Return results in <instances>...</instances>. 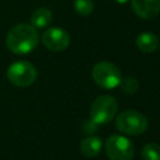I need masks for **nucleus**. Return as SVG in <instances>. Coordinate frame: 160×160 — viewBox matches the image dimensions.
<instances>
[{
	"label": "nucleus",
	"instance_id": "nucleus-1",
	"mask_svg": "<svg viewBox=\"0 0 160 160\" xmlns=\"http://www.w3.org/2000/svg\"><path fill=\"white\" fill-rule=\"evenodd\" d=\"M5 42L11 52L16 55H24L32 51L38 46L39 32L31 24L20 22L14 25L8 31Z\"/></svg>",
	"mask_w": 160,
	"mask_h": 160
},
{
	"label": "nucleus",
	"instance_id": "nucleus-2",
	"mask_svg": "<svg viewBox=\"0 0 160 160\" xmlns=\"http://www.w3.org/2000/svg\"><path fill=\"white\" fill-rule=\"evenodd\" d=\"M148 118L136 110H125L116 116V129L125 135H140L148 129Z\"/></svg>",
	"mask_w": 160,
	"mask_h": 160
},
{
	"label": "nucleus",
	"instance_id": "nucleus-3",
	"mask_svg": "<svg viewBox=\"0 0 160 160\" xmlns=\"http://www.w3.org/2000/svg\"><path fill=\"white\" fill-rule=\"evenodd\" d=\"M92 79L102 89H115L119 86L121 81V71L120 69L110 62V61H99L94 65L92 71H91Z\"/></svg>",
	"mask_w": 160,
	"mask_h": 160
},
{
	"label": "nucleus",
	"instance_id": "nucleus-4",
	"mask_svg": "<svg viewBox=\"0 0 160 160\" xmlns=\"http://www.w3.org/2000/svg\"><path fill=\"white\" fill-rule=\"evenodd\" d=\"M118 111V101L110 95H100L90 106V119L96 125H102L112 120Z\"/></svg>",
	"mask_w": 160,
	"mask_h": 160
},
{
	"label": "nucleus",
	"instance_id": "nucleus-5",
	"mask_svg": "<svg viewBox=\"0 0 160 160\" xmlns=\"http://www.w3.org/2000/svg\"><path fill=\"white\" fill-rule=\"evenodd\" d=\"M6 76L12 85L18 88H28L36 80L38 71L31 62L21 60L12 62L8 68Z\"/></svg>",
	"mask_w": 160,
	"mask_h": 160
},
{
	"label": "nucleus",
	"instance_id": "nucleus-6",
	"mask_svg": "<svg viewBox=\"0 0 160 160\" xmlns=\"http://www.w3.org/2000/svg\"><path fill=\"white\" fill-rule=\"evenodd\" d=\"M105 152L110 160H131L134 146L128 138L114 134L105 141Z\"/></svg>",
	"mask_w": 160,
	"mask_h": 160
},
{
	"label": "nucleus",
	"instance_id": "nucleus-7",
	"mask_svg": "<svg viewBox=\"0 0 160 160\" xmlns=\"http://www.w3.org/2000/svg\"><path fill=\"white\" fill-rule=\"evenodd\" d=\"M41 41L51 51H62L70 44V35L60 28H49L44 31Z\"/></svg>",
	"mask_w": 160,
	"mask_h": 160
},
{
	"label": "nucleus",
	"instance_id": "nucleus-8",
	"mask_svg": "<svg viewBox=\"0 0 160 160\" xmlns=\"http://www.w3.org/2000/svg\"><path fill=\"white\" fill-rule=\"evenodd\" d=\"M131 8L136 16L150 20L160 12V0H131Z\"/></svg>",
	"mask_w": 160,
	"mask_h": 160
},
{
	"label": "nucleus",
	"instance_id": "nucleus-9",
	"mask_svg": "<svg viewBox=\"0 0 160 160\" xmlns=\"http://www.w3.org/2000/svg\"><path fill=\"white\" fill-rule=\"evenodd\" d=\"M101 148H102V141L100 138L95 135H89L80 142V151L86 158L98 156L99 152L101 151Z\"/></svg>",
	"mask_w": 160,
	"mask_h": 160
},
{
	"label": "nucleus",
	"instance_id": "nucleus-10",
	"mask_svg": "<svg viewBox=\"0 0 160 160\" xmlns=\"http://www.w3.org/2000/svg\"><path fill=\"white\" fill-rule=\"evenodd\" d=\"M136 48L142 52H152L159 46V39L154 32L145 31L138 35L135 40Z\"/></svg>",
	"mask_w": 160,
	"mask_h": 160
},
{
	"label": "nucleus",
	"instance_id": "nucleus-11",
	"mask_svg": "<svg viewBox=\"0 0 160 160\" xmlns=\"http://www.w3.org/2000/svg\"><path fill=\"white\" fill-rule=\"evenodd\" d=\"M51 21H52V12L46 8L36 9L31 14V19H30V24L36 29L46 28Z\"/></svg>",
	"mask_w": 160,
	"mask_h": 160
},
{
	"label": "nucleus",
	"instance_id": "nucleus-12",
	"mask_svg": "<svg viewBox=\"0 0 160 160\" xmlns=\"http://www.w3.org/2000/svg\"><path fill=\"white\" fill-rule=\"evenodd\" d=\"M141 158L144 160H160V145L149 142L141 149Z\"/></svg>",
	"mask_w": 160,
	"mask_h": 160
},
{
	"label": "nucleus",
	"instance_id": "nucleus-13",
	"mask_svg": "<svg viewBox=\"0 0 160 160\" xmlns=\"http://www.w3.org/2000/svg\"><path fill=\"white\" fill-rule=\"evenodd\" d=\"M75 11L81 16H88L94 10V4L91 0H75Z\"/></svg>",
	"mask_w": 160,
	"mask_h": 160
},
{
	"label": "nucleus",
	"instance_id": "nucleus-14",
	"mask_svg": "<svg viewBox=\"0 0 160 160\" xmlns=\"http://www.w3.org/2000/svg\"><path fill=\"white\" fill-rule=\"evenodd\" d=\"M120 88L122 89V91L128 92V94H134L138 89H139V82L135 78L131 76H126V78H121L120 81Z\"/></svg>",
	"mask_w": 160,
	"mask_h": 160
},
{
	"label": "nucleus",
	"instance_id": "nucleus-15",
	"mask_svg": "<svg viewBox=\"0 0 160 160\" xmlns=\"http://www.w3.org/2000/svg\"><path fill=\"white\" fill-rule=\"evenodd\" d=\"M115 1H116L118 4H126L129 0H115Z\"/></svg>",
	"mask_w": 160,
	"mask_h": 160
}]
</instances>
